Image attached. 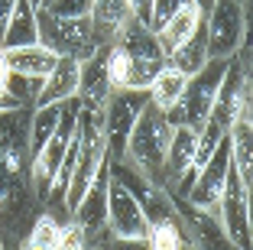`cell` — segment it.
<instances>
[{
	"instance_id": "5",
	"label": "cell",
	"mask_w": 253,
	"mask_h": 250,
	"mask_svg": "<svg viewBox=\"0 0 253 250\" xmlns=\"http://www.w3.org/2000/svg\"><path fill=\"white\" fill-rule=\"evenodd\" d=\"M208 59H231L247 46V0H211L205 13Z\"/></svg>"
},
{
	"instance_id": "31",
	"label": "cell",
	"mask_w": 253,
	"mask_h": 250,
	"mask_svg": "<svg viewBox=\"0 0 253 250\" xmlns=\"http://www.w3.org/2000/svg\"><path fill=\"white\" fill-rule=\"evenodd\" d=\"M7 78H10V65H7V59H3V52H0V88L7 85Z\"/></svg>"
},
{
	"instance_id": "35",
	"label": "cell",
	"mask_w": 253,
	"mask_h": 250,
	"mask_svg": "<svg viewBox=\"0 0 253 250\" xmlns=\"http://www.w3.org/2000/svg\"><path fill=\"white\" fill-rule=\"evenodd\" d=\"M0 250H7V244H3V237H0Z\"/></svg>"
},
{
	"instance_id": "30",
	"label": "cell",
	"mask_w": 253,
	"mask_h": 250,
	"mask_svg": "<svg viewBox=\"0 0 253 250\" xmlns=\"http://www.w3.org/2000/svg\"><path fill=\"white\" fill-rule=\"evenodd\" d=\"M149 3H153V0H130V7H133V16L140 23H146L149 26Z\"/></svg>"
},
{
	"instance_id": "34",
	"label": "cell",
	"mask_w": 253,
	"mask_h": 250,
	"mask_svg": "<svg viewBox=\"0 0 253 250\" xmlns=\"http://www.w3.org/2000/svg\"><path fill=\"white\" fill-rule=\"evenodd\" d=\"M30 3H33V7H36V10H39V7H42V0H30Z\"/></svg>"
},
{
	"instance_id": "4",
	"label": "cell",
	"mask_w": 253,
	"mask_h": 250,
	"mask_svg": "<svg viewBox=\"0 0 253 250\" xmlns=\"http://www.w3.org/2000/svg\"><path fill=\"white\" fill-rule=\"evenodd\" d=\"M36 30H39V46L52 49L59 59L84 62L101 46H107L101 43L88 16H52L45 10H36Z\"/></svg>"
},
{
	"instance_id": "24",
	"label": "cell",
	"mask_w": 253,
	"mask_h": 250,
	"mask_svg": "<svg viewBox=\"0 0 253 250\" xmlns=\"http://www.w3.org/2000/svg\"><path fill=\"white\" fill-rule=\"evenodd\" d=\"M3 88H7L10 95L16 98V101H20L23 107H33V101H36L39 88H42V81H39V78H26V75L10 72V78H7V85H3Z\"/></svg>"
},
{
	"instance_id": "14",
	"label": "cell",
	"mask_w": 253,
	"mask_h": 250,
	"mask_svg": "<svg viewBox=\"0 0 253 250\" xmlns=\"http://www.w3.org/2000/svg\"><path fill=\"white\" fill-rule=\"evenodd\" d=\"M3 52V59H7L10 72L16 75H26V78H39L45 81L52 75V68L59 65V55L52 49H45V46H20V49H0Z\"/></svg>"
},
{
	"instance_id": "27",
	"label": "cell",
	"mask_w": 253,
	"mask_h": 250,
	"mask_svg": "<svg viewBox=\"0 0 253 250\" xmlns=\"http://www.w3.org/2000/svg\"><path fill=\"white\" fill-rule=\"evenodd\" d=\"M188 0H153L149 3V30L156 33V30H163V23L169 20L175 10H182Z\"/></svg>"
},
{
	"instance_id": "36",
	"label": "cell",
	"mask_w": 253,
	"mask_h": 250,
	"mask_svg": "<svg viewBox=\"0 0 253 250\" xmlns=\"http://www.w3.org/2000/svg\"><path fill=\"white\" fill-rule=\"evenodd\" d=\"M88 250H91V247H88Z\"/></svg>"
},
{
	"instance_id": "8",
	"label": "cell",
	"mask_w": 253,
	"mask_h": 250,
	"mask_svg": "<svg viewBox=\"0 0 253 250\" xmlns=\"http://www.w3.org/2000/svg\"><path fill=\"white\" fill-rule=\"evenodd\" d=\"M227 172H231V143H227V137H224V140L217 143V150L208 156V162L195 172L185 199H175V201H188V205L201 208V211L217 214V199H221V192H224Z\"/></svg>"
},
{
	"instance_id": "20",
	"label": "cell",
	"mask_w": 253,
	"mask_h": 250,
	"mask_svg": "<svg viewBox=\"0 0 253 250\" xmlns=\"http://www.w3.org/2000/svg\"><path fill=\"white\" fill-rule=\"evenodd\" d=\"M62 117V104H42V107L30 110V130H26V143H30V156L36 159L42 153V147L52 140L55 127Z\"/></svg>"
},
{
	"instance_id": "15",
	"label": "cell",
	"mask_w": 253,
	"mask_h": 250,
	"mask_svg": "<svg viewBox=\"0 0 253 250\" xmlns=\"http://www.w3.org/2000/svg\"><path fill=\"white\" fill-rule=\"evenodd\" d=\"M201 23H205V13L195 7L192 0H188L182 10H175V13H172L169 20L163 23V30H156V43H159V49H163L166 59H169L172 52H175L195 30H198Z\"/></svg>"
},
{
	"instance_id": "23",
	"label": "cell",
	"mask_w": 253,
	"mask_h": 250,
	"mask_svg": "<svg viewBox=\"0 0 253 250\" xmlns=\"http://www.w3.org/2000/svg\"><path fill=\"white\" fill-rule=\"evenodd\" d=\"M88 247L91 250H149V241L146 237H117L104 228L94 237H88Z\"/></svg>"
},
{
	"instance_id": "21",
	"label": "cell",
	"mask_w": 253,
	"mask_h": 250,
	"mask_svg": "<svg viewBox=\"0 0 253 250\" xmlns=\"http://www.w3.org/2000/svg\"><path fill=\"white\" fill-rule=\"evenodd\" d=\"M166 62H169L172 68H179L182 75H188V78H192L195 72H201V68H205V62H208V46H205V23H201L198 30H195L175 52H172Z\"/></svg>"
},
{
	"instance_id": "12",
	"label": "cell",
	"mask_w": 253,
	"mask_h": 250,
	"mask_svg": "<svg viewBox=\"0 0 253 250\" xmlns=\"http://www.w3.org/2000/svg\"><path fill=\"white\" fill-rule=\"evenodd\" d=\"M111 95V81H107V46L78 62V104L82 107H104Z\"/></svg>"
},
{
	"instance_id": "32",
	"label": "cell",
	"mask_w": 253,
	"mask_h": 250,
	"mask_svg": "<svg viewBox=\"0 0 253 250\" xmlns=\"http://www.w3.org/2000/svg\"><path fill=\"white\" fill-rule=\"evenodd\" d=\"M192 3L201 10V13H208V10H211V0H192Z\"/></svg>"
},
{
	"instance_id": "9",
	"label": "cell",
	"mask_w": 253,
	"mask_h": 250,
	"mask_svg": "<svg viewBox=\"0 0 253 250\" xmlns=\"http://www.w3.org/2000/svg\"><path fill=\"white\" fill-rule=\"evenodd\" d=\"M107 231L117 237H146V231H149V221L143 214L140 201L114 176L107 182Z\"/></svg>"
},
{
	"instance_id": "3",
	"label": "cell",
	"mask_w": 253,
	"mask_h": 250,
	"mask_svg": "<svg viewBox=\"0 0 253 250\" xmlns=\"http://www.w3.org/2000/svg\"><path fill=\"white\" fill-rule=\"evenodd\" d=\"M227 62L231 59H208L201 72H195L192 78H188L179 104H172L169 110H163L169 127H188V130H195V133L205 127L211 107H214V95H217V88H221V78H224V72H227Z\"/></svg>"
},
{
	"instance_id": "19",
	"label": "cell",
	"mask_w": 253,
	"mask_h": 250,
	"mask_svg": "<svg viewBox=\"0 0 253 250\" xmlns=\"http://www.w3.org/2000/svg\"><path fill=\"white\" fill-rule=\"evenodd\" d=\"M185 85H188V75H182L179 68H172L169 62H166V65L156 72V78L149 81V88H146L149 104H153V107H159V110H169L172 104H179Z\"/></svg>"
},
{
	"instance_id": "17",
	"label": "cell",
	"mask_w": 253,
	"mask_h": 250,
	"mask_svg": "<svg viewBox=\"0 0 253 250\" xmlns=\"http://www.w3.org/2000/svg\"><path fill=\"white\" fill-rule=\"evenodd\" d=\"M88 20L94 26V33L101 36V43H111L133 20V7H130V0H94L88 10Z\"/></svg>"
},
{
	"instance_id": "13",
	"label": "cell",
	"mask_w": 253,
	"mask_h": 250,
	"mask_svg": "<svg viewBox=\"0 0 253 250\" xmlns=\"http://www.w3.org/2000/svg\"><path fill=\"white\" fill-rule=\"evenodd\" d=\"M227 143H231V166L240 176V182L250 189L253 185V114L244 110L227 130Z\"/></svg>"
},
{
	"instance_id": "7",
	"label": "cell",
	"mask_w": 253,
	"mask_h": 250,
	"mask_svg": "<svg viewBox=\"0 0 253 250\" xmlns=\"http://www.w3.org/2000/svg\"><path fill=\"white\" fill-rule=\"evenodd\" d=\"M217 221H221L227 241L237 250H250L253 247V224H250V189L240 182V176L227 172V182H224V192L217 199Z\"/></svg>"
},
{
	"instance_id": "22",
	"label": "cell",
	"mask_w": 253,
	"mask_h": 250,
	"mask_svg": "<svg viewBox=\"0 0 253 250\" xmlns=\"http://www.w3.org/2000/svg\"><path fill=\"white\" fill-rule=\"evenodd\" d=\"M146 241H149V250H182V244H185L188 237H185V231H182L179 214H175V218L153 221L149 231H146Z\"/></svg>"
},
{
	"instance_id": "2",
	"label": "cell",
	"mask_w": 253,
	"mask_h": 250,
	"mask_svg": "<svg viewBox=\"0 0 253 250\" xmlns=\"http://www.w3.org/2000/svg\"><path fill=\"white\" fill-rule=\"evenodd\" d=\"M172 130L175 127H169L163 110L146 104L143 114L136 117L133 130H130V137H126V147L120 159L166 189V147L172 140Z\"/></svg>"
},
{
	"instance_id": "28",
	"label": "cell",
	"mask_w": 253,
	"mask_h": 250,
	"mask_svg": "<svg viewBox=\"0 0 253 250\" xmlns=\"http://www.w3.org/2000/svg\"><path fill=\"white\" fill-rule=\"evenodd\" d=\"M13 3H16V0H0V43H3V33H7V23H10V13H13Z\"/></svg>"
},
{
	"instance_id": "10",
	"label": "cell",
	"mask_w": 253,
	"mask_h": 250,
	"mask_svg": "<svg viewBox=\"0 0 253 250\" xmlns=\"http://www.w3.org/2000/svg\"><path fill=\"white\" fill-rule=\"evenodd\" d=\"M175 211H179L182 231H185V237L192 241L195 250H237L231 241H227L217 214L201 211V208L188 205V201H175Z\"/></svg>"
},
{
	"instance_id": "26",
	"label": "cell",
	"mask_w": 253,
	"mask_h": 250,
	"mask_svg": "<svg viewBox=\"0 0 253 250\" xmlns=\"http://www.w3.org/2000/svg\"><path fill=\"white\" fill-rule=\"evenodd\" d=\"M91 3L94 0H42L39 10H45L52 16H88Z\"/></svg>"
},
{
	"instance_id": "6",
	"label": "cell",
	"mask_w": 253,
	"mask_h": 250,
	"mask_svg": "<svg viewBox=\"0 0 253 250\" xmlns=\"http://www.w3.org/2000/svg\"><path fill=\"white\" fill-rule=\"evenodd\" d=\"M149 104L146 91L136 88H111L104 101V140H107V159H120L126 147V137L133 130L136 117Z\"/></svg>"
},
{
	"instance_id": "29",
	"label": "cell",
	"mask_w": 253,
	"mask_h": 250,
	"mask_svg": "<svg viewBox=\"0 0 253 250\" xmlns=\"http://www.w3.org/2000/svg\"><path fill=\"white\" fill-rule=\"evenodd\" d=\"M20 107H23V104L16 101L7 88H0V114H10V110H20Z\"/></svg>"
},
{
	"instance_id": "16",
	"label": "cell",
	"mask_w": 253,
	"mask_h": 250,
	"mask_svg": "<svg viewBox=\"0 0 253 250\" xmlns=\"http://www.w3.org/2000/svg\"><path fill=\"white\" fill-rule=\"evenodd\" d=\"M75 95H78V62H75V59H59V65L52 68V75L42 81V88H39L33 107L72 101Z\"/></svg>"
},
{
	"instance_id": "1",
	"label": "cell",
	"mask_w": 253,
	"mask_h": 250,
	"mask_svg": "<svg viewBox=\"0 0 253 250\" xmlns=\"http://www.w3.org/2000/svg\"><path fill=\"white\" fill-rule=\"evenodd\" d=\"M30 110L33 107L0 114V237L3 244L10 237L13 247H20L42 208L33 185V156L26 143Z\"/></svg>"
},
{
	"instance_id": "33",
	"label": "cell",
	"mask_w": 253,
	"mask_h": 250,
	"mask_svg": "<svg viewBox=\"0 0 253 250\" xmlns=\"http://www.w3.org/2000/svg\"><path fill=\"white\" fill-rule=\"evenodd\" d=\"M16 250H49V247H36V244H30V241H20V247Z\"/></svg>"
},
{
	"instance_id": "18",
	"label": "cell",
	"mask_w": 253,
	"mask_h": 250,
	"mask_svg": "<svg viewBox=\"0 0 253 250\" xmlns=\"http://www.w3.org/2000/svg\"><path fill=\"white\" fill-rule=\"evenodd\" d=\"M39 43V30H36V7L30 0H16L13 13H10L7 33L0 49H20V46H36Z\"/></svg>"
},
{
	"instance_id": "11",
	"label": "cell",
	"mask_w": 253,
	"mask_h": 250,
	"mask_svg": "<svg viewBox=\"0 0 253 250\" xmlns=\"http://www.w3.org/2000/svg\"><path fill=\"white\" fill-rule=\"evenodd\" d=\"M107 182H111V159H101L94 179H91L88 192L82 195V201L72 208V218L84 228V234L94 237L97 231L107 228Z\"/></svg>"
},
{
	"instance_id": "25",
	"label": "cell",
	"mask_w": 253,
	"mask_h": 250,
	"mask_svg": "<svg viewBox=\"0 0 253 250\" xmlns=\"http://www.w3.org/2000/svg\"><path fill=\"white\" fill-rule=\"evenodd\" d=\"M55 250H88V234H84V228L75 218H68L65 224H62Z\"/></svg>"
}]
</instances>
